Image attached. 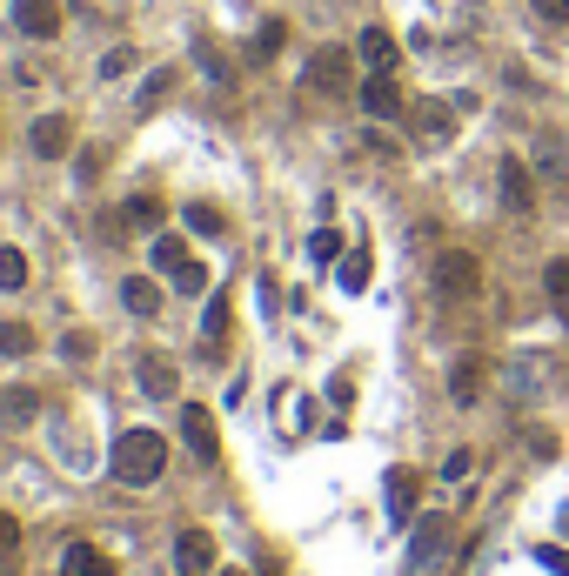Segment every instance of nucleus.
<instances>
[{"label":"nucleus","instance_id":"obj_25","mask_svg":"<svg viewBox=\"0 0 569 576\" xmlns=\"http://www.w3.org/2000/svg\"><path fill=\"white\" fill-rule=\"evenodd\" d=\"M0 288H7V295L27 288V255H21V248H0Z\"/></svg>","mask_w":569,"mask_h":576},{"label":"nucleus","instance_id":"obj_23","mask_svg":"<svg viewBox=\"0 0 569 576\" xmlns=\"http://www.w3.org/2000/svg\"><path fill=\"white\" fill-rule=\"evenodd\" d=\"M121 222H128V228H161V201H154V195H134L128 208H121Z\"/></svg>","mask_w":569,"mask_h":576},{"label":"nucleus","instance_id":"obj_37","mask_svg":"<svg viewBox=\"0 0 569 576\" xmlns=\"http://www.w3.org/2000/svg\"><path fill=\"white\" fill-rule=\"evenodd\" d=\"M329 402H335V409H342V402H355V382H349V376H335V382H329Z\"/></svg>","mask_w":569,"mask_h":576},{"label":"nucleus","instance_id":"obj_24","mask_svg":"<svg viewBox=\"0 0 569 576\" xmlns=\"http://www.w3.org/2000/svg\"><path fill=\"white\" fill-rule=\"evenodd\" d=\"M308 255H315V262L329 268V262H342L349 248H342V235H335V228H315V235H308Z\"/></svg>","mask_w":569,"mask_h":576},{"label":"nucleus","instance_id":"obj_36","mask_svg":"<svg viewBox=\"0 0 569 576\" xmlns=\"http://www.w3.org/2000/svg\"><path fill=\"white\" fill-rule=\"evenodd\" d=\"M469 469H476V456H469V449H456V456H449V463H442V476H449V483H462V476H469Z\"/></svg>","mask_w":569,"mask_h":576},{"label":"nucleus","instance_id":"obj_22","mask_svg":"<svg viewBox=\"0 0 569 576\" xmlns=\"http://www.w3.org/2000/svg\"><path fill=\"white\" fill-rule=\"evenodd\" d=\"M543 288H549V309H556V315L569 322V255H563V262H549V268H543Z\"/></svg>","mask_w":569,"mask_h":576},{"label":"nucleus","instance_id":"obj_31","mask_svg":"<svg viewBox=\"0 0 569 576\" xmlns=\"http://www.w3.org/2000/svg\"><path fill=\"white\" fill-rule=\"evenodd\" d=\"M168 88H175V67H154L148 81H141V101H148V108H154V101H161V94H168Z\"/></svg>","mask_w":569,"mask_h":576},{"label":"nucleus","instance_id":"obj_6","mask_svg":"<svg viewBox=\"0 0 569 576\" xmlns=\"http://www.w3.org/2000/svg\"><path fill=\"white\" fill-rule=\"evenodd\" d=\"M355 94H362V114H369V121H402V114H409V101H402V88H395L389 74H369Z\"/></svg>","mask_w":569,"mask_h":576},{"label":"nucleus","instance_id":"obj_4","mask_svg":"<svg viewBox=\"0 0 569 576\" xmlns=\"http://www.w3.org/2000/svg\"><path fill=\"white\" fill-rule=\"evenodd\" d=\"M181 443L195 449V463H201V469H215V463H221V436H215V416H208L201 402H188V409H181Z\"/></svg>","mask_w":569,"mask_h":576},{"label":"nucleus","instance_id":"obj_33","mask_svg":"<svg viewBox=\"0 0 569 576\" xmlns=\"http://www.w3.org/2000/svg\"><path fill=\"white\" fill-rule=\"evenodd\" d=\"M175 288H181V295H208V268H201V262H188V268L175 275Z\"/></svg>","mask_w":569,"mask_h":576},{"label":"nucleus","instance_id":"obj_7","mask_svg":"<svg viewBox=\"0 0 569 576\" xmlns=\"http://www.w3.org/2000/svg\"><path fill=\"white\" fill-rule=\"evenodd\" d=\"M175 576H215V536L208 530H181L175 536Z\"/></svg>","mask_w":569,"mask_h":576},{"label":"nucleus","instance_id":"obj_13","mask_svg":"<svg viewBox=\"0 0 569 576\" xmlns=\"http://www.w3.org/2000/svg\"><path fill=\"white\" fill-rule=\"evenodd\" d=\"M496 175H503V201L516 208V215H529V201H536V181H529V168H523L516 155H503V168H496Z\"/></svg>","mask_w":569,"mask_h":576},{"label":"nucleus","instance_id":"obj_17","mask_svg":"<svg viewBox=\"0 0 569 576\" xmlns=\"http://www.w3.org/2000/svg\"><path fill=\"white\" fill-rule=\"evenodd\" d=\"M228 322H235L228 295H208V309H201V342H208V349H221V342H228Z\"/></svg>","mask_w":569,"mask_h":576},{"label":"nucleus","instance_id":"obj_19","mask_svg":"<svg viewBox=\"0 0 569 576\" xmlns=\"http://www.w3.org/2000/svg\"><path fill=\"white\" fill-rule=\"evenodd\" d=\"M369 275H375L369 248H349V255H342V262H335V282L349 288V295H362V288H369Z\"/></svg>","mask_w":569,"mask_h":576},{"label":"nucleus","instance_id":"obj_38","mask_svg":"<svg viewBox=\"0 0 569 576\" xmlns=\"http://www.w3.org/2000/svg\"><path fill=\"white\" fill-rule=\"evenodd\" d=\"M221 576H248V570H221Z\"/></svg>","mask_w":569,"mask_h":576},{"label":"nucleus","instance_id":"obj_20","mask_svg":"<svg viewBox=\"0 0 569 576\" xmlns=\"http://www.w3.org/2000/svg\"><path fill=\"white\" fill-rule=\"evenodd\" d=\"M195 67L208 74V81H215V88H228V81H235V67H228V54H221V47L208 41V34L195 41Z\"/></svg>","mask_w":569,"mask_h":576},{"label":"nucleus","instance_id":"obj_2","mask_svg":"<svg viewBox=\"0 0 569 576\" xmlns=\"http://www.w3.org/2000/svg\"><path fill=\"white\" fill-rule=\"evenodd\" d=\"M436 288L449 295V302H469L482 288V262L469 255V248H442L436 255Z\"/></svg>","mask_w":569,"mask_h":576},{"label":"nucleus","instance_id":"obj_9","mask_svg":"<svg viewBox=\"0 0 569 576\" xmlns=\"http://www.w3.org/2000/svg\"><path fill=\"white\" fill-rule=\"evenodd\" d=\"M14 27L27 41H54L61 34V0H14Z\"/></svg>","mask_w":569,"mask_h":576},{"label":"nucleus","instance_id":"obj_30","mask_svg":"<svg viewBox=\"0 0 569 576\" xmlns=\"http://www.w3.org/2000/svg\"><path fill=\"white\" fill-rule=\"evenodd\" d=\"M61 355H67V362H88V355H94V335H88V329H67V335H61Z\"/></svg>","mask_w":569,"mask_h":576},{"label":"nucleus","instance_id":"obj_8","mask_svg":"<svg viewBox=\"0 0 569 576\" xmlns=\"http://www.w3.org/2000/svg\"><path fill=\"white\" fill-rule=\"evenodd\" d=\"M27 148L41 161H61L67 148H74V121H67V114H41V121L27 128Z\"/></svg>","mask_w":569,"mask_h":576},{"label":"nucleus","instance_id":"obj_14","mask_svg":"<svg viewBox=\"0 0 569 576\" xmlns=\"http://www.w3.org/2000/svg\"><path fill=\"white\" fill-rule=\"evenodd\" d=\"M449 396L469 409V402H482V355H456V369H449Z\"/></svg>","mask_w":569,"mask_h":576},{"label":"nucleus","instance_id":"obj_11","mask_svg":"<svg viewBox=\"0 0 569 576\" xmlns=\"http://www.w3.org/2000/svg\"><path fill=\"white\" fill-rule=\"evenodd\" d=\"M61 576H114V556L94 543H67L61 550Z\"/></svg>","mask_w":569,"mask_h":576},{"label":"nucleus","instance_id":"obj_15","mask_svg":"<svg viewBox=\"0 0 569 576\" xmlns=\"http://www.w3.org/2000/svg\"><path fill=\"white\" fill-rule=\"evenodd\" d=\"M416 134H422V141H436V148H442V141L456 134V114L442 108V101H416Z\"/></svg>","mask_w":569,"mask_h":576},{"label":"nucleus","instance_id":"obj_32","mask_svg":"<svg viewBox=\"0 0 569 576\" xmlns=\"http://www.w3.org/2000/svg\"><path fill=\"white\" fill-rule=\"evenodd\" d=\"M14 550H21V516H7V510H0V563H7Z\"/></svg>","mask_w":569,"mask_h":576},{"label":"nucleus","instance_id":"obj_16","mask_svg":"<svg viewBox=\"0 0 569 576\" xmlns=\"http://www.w3.org/2000/svg\"><path fill=\"white\" fill-rule=\"evenodd\" d=\"M121 302H128V315H161V282L128 275V282H121Z\"/></svg>","mask_w":569,"mask_h":576},{"label":"nucleus","instance_id":"obj_34","mask_svg":"<svg viewBox=\"0 0 569 576\" xmlns=\"http://www.w3.org/2000/svg\"><path fill=\"white\" fill-rule=\"evenodd\" d=\"M536 563H543V570H556V576H569V550H556V543H543V550H536Z\"/></svg>","mask_w":569,"mask_h":576},{"label":"nucleus","instance_id":"obj_12","mask_svg":"<svg viewBox=\"0 0 569 576\" xmlns=\"http://www.w3.org/2000/svg\"><path fill=\"white\" fill-rule=\"evenodd\" d=\"M416 496H422L416 469H389V523H409V516H416Z\"/></svg>","mask_w":569,"mask_h":576},{"label":"nucleus","instance_id":"obj_29","mask_svg":"<svg viewBox=\"0 0 569 576\" xmlns=\"http://www.w3.org/2000/svg\"><path fill=\"white\" fill-rule=\"evenodd\" d=\"M282 41H288V27H282V21H262V34H255V61L282 54Z\"/></svg>","mask_w":569,"mask_h":576},{"label":"nucleus","instance_id":"obj_3","mask_svg":"<svg viewBox=\"0 0 569 576\" xmlns=\"http://www.w3.org/2000/svg\"><path fill=\"white\" fill-rule=\"evenodd\" d=\"M315 94H349L355 88V54L349 47H322L315 61H308V74H302Z\"/></svg>","mask_w":569,"mask_h":576},{"label":"nucleus","instance_id":"obj_1","mask_svg":"<svg viewBox=\"0 0 569 576\" xmlns=\"http://www.w3.org/2000/svg\"><path fill=\"white\" fill-rule=\"evenodd\" d=\"M108 469H114L121 489H148V483H161V469H168V443H161L154 429H128V436L114 443Z\"/></svg>","mask_w":569,"mask_h":576},{"label":"nucleus","instance_id":"obj_18","mask_svg":"<svg viewBox=\"0 0 569 576\" xmlns=\"http://www.w3.org/2000/svg\"><path fill=\"white\" fill-rule=\"evenodd\" d=\"M148 255H154V268H161V275H181V268L195 262V255H188V242H181V235H154V242H148Z\"/></svg>","mask_w":569,"mask_h":576},{"label":"nucleus","instance_id":"obj_21","mask_svg":"<svg viewBox=\"0 0 569 576\" xmlns=\"http://www.w3.org/2000/svg\"><path fill=\"white\" fill-rule=\"evenodd\" d=\"M0 416H7V422H34V416H41V396H34L27 382H14V389L0 396Z\"/></svg>","mask_w":569,"mask_h":576},{"label":"nucleus","instance_id":"obj_10","mask_svg":"<svg viewBox=\"0 0 569 576\" xmlns=\"http://www.w3.org/2000/svg\"><path fill=\"white\" fill-rule=\"evenodd\" d=\"M134 376H141V389H148L154 402H175L181 396V369L168 362V355H141V362H134Z\"/></svg>","mask_w":569,"mask_h":576},{"label":"nucleus","instance_id":"obj_27","mask_svg":"<svg viewBox=\"0 0 569 576\" xmlns=\"http://www.w3.org/2000/svg\"><path fill=\"white\" fill-rule=\"evenodd\" d=\"M188 228H195V235H221V208H208V201H188Z\"/></svg>","mask_w":569,"mask_h":576},{"label":"nucleus","instance_id":"obj_28","mask_svg":"<svg viewBox=\"0 0 569 576\" xmlns=\"http://www.w3.org/2000/svg\"><path fill=\"white\" fill-rule=\"evenodd\" d=\"M121 74H134V47H108L101 54V81H121Z\"/></svg>","mask_w":569,"mask_h":576},{"label":"nucleus","instance_id":"obj_5","mask_svg":"<svg viewBox=\"0 0 569 576\" xmlns=\"http://www.w3.org/2000/svg\"><path fill=\"white\" fill-rule=\"evenodd\" d=\"M355 61L369 67V74H395V61H402V41H395L389 27H362V34H355Z\"/></svg>","mask_w":569,"mask_h":576},{"label":"nucleus","instance_id":"obj_35","mask_svg":"<svg viewBox=\"0 0 569 576\" xmlns=\"http://www.w3.org/2000/svg\"><path fill=\"white\" fill-rule=\"evenodd\" d=\"M529 7H536L549 27H563V21H569V0H529Z\"/></svg>","mask_w":569,"mask_h":576},{"label":"nucleus","instance_id":"obj_26","mask_svg":"<svg viewBox=\"0 0 569 576\" xmlns=\"http://www.w3.org/2000/svg\"><path fill=\"white\" fill-rule=\"evenodd\" d=\"M0 355H34V329L27 322H0Z\"/></svg>","mask_w":569,"mask_h":576}]
</instances>
